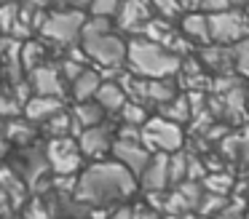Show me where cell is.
Here are the masks:
<instances>
[{"mask_svg": "<svg viewBox=\"0 0 249 219\" xmlns=\"http://www.w3.org/2000/svg\"><path fill=\"white\" fill-rule=\"evenodd\" d=\"M134 192V174L126 166L115 163H94L86 174L78 179L75 195L83 203L105 206V203L121 201V198Z\"/></svg>", "mask_w": 249, "mask_h": 219, "instance_id": "cell-1", "label": "cell"}, {"mask_svg": "<svg viewBox=\"0 0 249 219\" xmlns=\"http://www.w3.org/2000/svg\"><path fill=\"white\" fill-rule=\"evenodd\" d=\"M83 51L89 59L107 69H118L124 62H129V46L118 35H113L110 19L102 16H91L83 27Z\"/></svg>", "mask_w": 249, "mask_h": 219, "instance_id": "cell-2", "label": "cell"}, {"mask_svg": "<svg viewBox=\"0 0 249 219\" xmlns=\"http://www.w3.org/2000/svg\"><path fill=\"white\" fill-rule=\"evenodd\" d=\"M129 64H131V72L147 80L172 78L174 72L182 69V62H179L177 53L147 40V37H137V40L129 43Z\"/></svg>", "mask_w": 249, "mask_h": 219, "instance_id": "cell-3", "label": "cell"}, {"mask_svg": "<svg viewBox=\"0 0 249 219\" xmlns=\"http://www.w3.org/2000/svg\"><path fill=\"white\" fill-rule=\"evenodd\" d=\"M142 142L145 147L158 150V152H174V150L182 147V126L169 118H150V120L142 126Z\"/></svg>", "mask_w": 249, "mask_h": 219, "instance_id": "cell-4", "label": "cell"}, {"mask_svg": "<svg viewBox=\"0 0 249 219\" xmlns=\"http://www.w3.org/2000/svg\"><path fill=\"white\" fill-rule=\"evenodd\" d=\"M209 27H212V40L214 43H241L249 37V16L241 11H217L209 14Z\"/></svg>", "mask_w": 249, "mask_h": 219, "instance_id": "cell-5", "label": "cell"}, {"mask_svg": "<svg viewBox=\"0 0 249 219\" xmlns=\"http://www.w3.org/2000/svg\"><path fill=\"white\" fill-rule=\"evenodd\" d=\"M83 27H86V19L81 11H54L51 16H46L40 30L46 37L56 43H72L83 37Z\"/></svg>", "mask_w": 249, "mask_h": 219, "instance_id": "cell-6", "label": "cell"}, {"mask_svg": "<svg viewBox=\"0 0 249 219\" xmlns=\"http://www.w3.org/2000/svg\"><path fill=\"white\" fill-rule=\"evenodd\" d=\"M46 155H49V163L51 168L56 171V174H72V171L81 166V144H75L70 136H54L49 144V150H46Z\"/></svg>", "mask_w": 249, "mask_h": 219, "instance_id": "cell-7", "label": "cell"}, {"mask_svg": "<svg viewBox=\"0 0 249 219\" xmlns=\"http://www.w3.org/2000/svg\"><path fill=\"white\" fill-rule=\"evenodd\" d=\"M113 155L121 166H126V168L131 171V174H142V171L147 168V163H150V158H153L142 139H118V142H113Z\"/></svg>", "mask_w": 249, "mask_h": 219, "instance_id": "cell-8", "label": "cell"}, {"mask_svg": "<svg viewBox=\"0 0 249 219\" xmlns=\"http://www.w3.org/2000/svg\"><path fill=\"white\" fill-rule=\"evenodd\" d=\"M169 160H172L169 152H158L156 158H150L147 168L140 174L142 185H145L147 192H163L166 185H172V168H169Z\"/></svg>", "mask_w": 249, "mask_h": 219, "instance_id": "cell-9", "label": "cell"}, {"mask_svg": "<svg viewBox=\"0 0 249 219\" xmlns=\"http://www.w3.org/2000/svg\"><path fill=\"white\" fill-rule=\"evenodd\" d=\"M30 80H33L35 94H40V96H59L62 99V94H65V75L56 67L33 69V72H30Z\"/></svg>", "mask_w": 249, "mask_h": 219, "instance_id": "cell-10", "label": "cell"}, {"mask_svg": "<svg viewBox=\"0 0 249 219\" xmlns=\"http://www.w3.org/2000/svg\"><path fill=\"white\" fill-rule=\"evenodd\" d=\"M150 0H124L118 11V21L124 30H145V24L150 21Z\"/></svg>", "mask_w": 249, "mask_h": 219, "instance_id": "cell-11", "label": "cell"}, {"mask_svg": "<svg viewBox=\"0 0 249 219\" xmlns=\"http://www.w3.org/2000/svg\"><path fill=\"white\" fill-rule=\"evenodd\" d=\"M81 152L89 155V158H102L107 150H113V139H110V131L105 126H91L81 131Z\"/></svg>", "mask_w": 249, "mask_h": 219, "instance_id": "cell-12", "label": "cell"}, {"mask_svg": "<svg viewBox=\"0 0 249 219\" xmlns=\"http://www.w3.org/2000/svg\"><path fill=\"white\" fill-rule=\"evenodd\" d=\"M24 118H27L30 123H43V120H51L54 115H59L62 112V99L59 96H40L35 94L33 99L24 104Z\"/></svg>", "mask_w": 249, "mask_h": 219, "instance_id": "cell-13", "label": "cell"}, {"mask_svg": "<svg viewBox=\"0 0 249 219\" xmlns=\"http://www.w3.org/2000/svg\"><path fill=\"white\" fill-rule=\"evenodd\" d=\"M182 32H185V37H190V40L209 46V43H212L209 14H201V11H193V14H188V16L182 19Z\"/></svg>", "mask_w": 249, "mask_h": 219, "instance_id": "cell-14", "label": "cell"}, {"mask_svg": "<svg viewBox=\"0 0 249 219\" xmlns=\"http://www.w3.org/2000/svg\"><path fill=\"white\" fill-rule=\"evenodd\" d=\"M102 75L97 69H83L75 80H72V96L75 101H89V99H97L99 88H102Z\"/></svg>", "mask_w": 249, "mask_h": 219, "instance_id": "cell-15", "label": "cell"}, {"mask_svg": "<svg viewBox=\"0 0 249 219\" xmlns=\"http://www.w3.org/2000/svg\"><path fill=\"white\" fill-rule=\"evenodd\" d=\"M105 107L99 104L97 99H89V101H78L75 110H72V120L75 126L81 128H91V126H102V118H105Z\"/></svg>", "mask_w": 249, "mask_h": 219, "instance_id": "cell-16", "label": "cell"}, {"mask_svg": "<svg viewBox=\"0 0 249 219\" xmlns=\"http://www.w3.org/2000/svg\"><path fill=\"white\" fill-rule=\"evenodd\" d=\"M97 101L105 107V110H124V104L129 101V94H126V88L118 83V80H105L102 88H99L97 94Z\"/></svg>", "mask_w": 249, "mask_h": 219, "instance_id": "cell-17", "label": "cell"}, {"mask_svg": "<svg viewBox=\"0 0 249 219\" xmlns=\"http://www.w3.org/2000/svg\"><path fill=\"white\" fill-rule=\"evenodd\" d=\"M161 115L169 118V120L174 123H188L190 118H193V107H190V99L188 96H174L172 101H166V104H161Z\"/></svg>", "mask_w": 249, "mask_h": 219, "instance_id": "cell-18", "label": "cell"}, {"mask_svg": "<svg viewBox=\"0 0 249 219\" xmlns=\"http://www.w3.org/2000/svg\"><path fill=\"white\" fill-rule=\"evenodd\" d=\"M201 59H204V64H206V67H212V69L236 67V62H233V51H225L222 46H204Z\"/></svg>", "mask_w": 249, "mask_h": 219, "instance_id": "cell-19", "label": "cell"}, {"mask_svg": "<svg viewBox=\"0 0 249 219\" xmlns=\"http://www.w3.org/2000/svg\"><path fill=\"white\" fill-rule=\"evenodd\" d=\"M121 115H124V123L126 126H145L150 118H147V110H145V104L142 101H134V99H129L124 104V110H121Z\"/></svg>", "mask_w": 249, "mask_h": 219, "instance_id": "cell-20", "label": "cell"}, {"mask_svg": "<svg viewBox=\"0 0 249 219\" xmlns=\"http://www.w3.org/2000/svg\"><path fill=\"white\" fill-rule=\"evenodd\" d=\"M30 136H33V128H30L27 118H24V120L11 118V120L6 123V139H11V142H27Z\"/></svg>", "mask_w": 249, "mask_h": 219, "instance_id": "cell-21", "label": "cell"}, {"mask_svg": "<svg viewBox=\"0 0 249 219\" xmlns=\"http://www.w3.org/2000/svg\"><path fill=\"white\" fill-rule=\"evenodd\" d=\"M46 123H49V134H51V136H67V134L72 131V126H75L72 115H70V112H65V110H62L59 115H54L51 120H46Z\"/></svg>", "mask_w": 249, "mask_h": 219, "instance_id": "cell-22", "label": "cell"}, {"mask_svg": "<svg viewBox=\"0 0 249 219\" xmlns=\"http://www.w3.org/2000/svg\"><path fill=\"white\" fill-rule=\"evenodd\" d=\"M40 56H43V46L40 43H24L22 46V67L27 69V72H33V69L40 67Z\"/></svg>", "mask_w": 249, "mask_h": 219, "instance_id": "cell-23", "label": "cell"}, {"mask_svg": "<svg viewBox=\"0 0 249 219\" xmlns=\"http://www.w3.org/2000/svg\"><path fill=\"white\" fill-rule=\"evenodd\" d=\"M124 5V0H91L89 8H91V16H102V19H110L115 16Z\"/></svg>", "mask_w": 249, "mask_h": 219, "instance_id": "cell-24", "label": "cell"}, {"mask_svg": "<svg viewBox=\"0 0 249 219\" xmlns=\"http://www.w3.org/2000/svg\"><path fill=\"white\" fill-rule=\"evenodd\" d=\"M233 62H236L238 72H241L244 78H249V37H244L241 43L233 46Z\"/></svg>", "mask_w": 249, "mask_h": 219, "instance_id": "cell-25", "label": "cell"}, {"mask_svg": "<svg viewBox=\"0 0 249 219\" xmlns=\"http://www.w3.org/2000/svg\"><path fill=\"white\" fill-rule=\"evenodd\" d=\"M204 185H206V190L214 192V195H225V192L233 187V179L228 174H212V176L204 179Z\"/></svg>", "mask_w": 249, "mask_h": 219, "instance_id": "cell-26", "label": "cell"}, {"mask_svg": "<svg viewBox=\"0 0 249 219\" xmlns=\"http://www.w3.org/2000/svg\"><path fill=\"white\" fill-rule=\"evenodd\" d=\"M19 110H24V104L17 99V96H6V94H0V118H17Z\"/></svg>", "mask_w": 249, "mask_h": 219, "instance_id": "cell-27", "label": "cell"}, {"mask_svg": "<svg viewBox=\"0 0 249 219\" xmlns=\"http://www.w3.org/2000/svg\"><path fill=\"white\" fill-rule=\"evenodd\" d=\"M150 3L163 19H174V16L182 11V3H179V0H150Z\"/></svg>", "mask_w": 249, "mask_h": 219, "instance_id": "cell-28", "label": "cell"}, {"mask_svg": "<svg viewBox=\"0 0 249 219\" xmlns=\"http://www.w3.org/2000/svg\"><path fill=\"white\" fill-rule=\"evenodd\" d=\"M198 5L209 8V14H217V11H225L228 5H231V0H201Z\"/></svg>", "mask_w": 249, "mask_h": 219, "instance_id": "cell-29", "label": "cell"}, {"mask_svg": "<svg viewBox=\"0 0 249 219\" xmlns=\"http://www.w3.org/2000/svg\"><path fill=\"white\" fill-rule=\"evenodd\" d=\"M107 219H137V211H129V208H118V211H113Z\"/></svg>", "mask_w": 249, "mask_h": 219, "instance_id": "cell-30", "label": "cell"}, {"mask_svg": "<svg viewBox=\"0 0 249 219\" xmlns=\"http://www.w3.org/2000/svg\"><path fill=\"white\" fill-rule=\"evenodd\" d=\"M137 219H158V211H150V208H145V211H137Z\"/></svg>", "mask_w": 249, "mask_h": 219, "instance_id": "cell-31", "label": "cell"}, {"mask_svg": "<svg viewBox=\"0 0 249 219\" xmlns=\"http://www.w3.org/2000/svg\"><path fill=\"white\" fill-rule=\"evenodd\" d=\"M3 142H6V126H3V118H0V147H3Z\"/></svg>", "mask_w": 249, "mask_h": 219, "instance_id": "cell-32", "label": "cell"}, {"mask_svg": "<svg viewBox=\"0 0 249 219\" xmlns=\"http://www.w3.org/2000/svg\"><path fill=\"white\" fill-rule=\"evenodd\" d=\"M72 3H91V0H72Z\"/></svg>", "mask_w": 249, "mask_h": 219, "instance_id": "cell-33", "label": "cell"}, {"mask_svg": "<svg viewBox=\"0 0 249 219\" xmlns=\"http://www.w3.org/2000/svg\"><path fill=\"white\" fill-rule=\"evenodd\" d=\"M231 3H238V0H231Z\"/></svg>", "mask_w": 249, "mask_h": 219, "instance_id": "cell-34", "label": "cell"}, {"mask_svg": "<svg viewBox=\"0 0 249 219\" xmlns=\"http://www.w3.org/2000/svg\"><path fill=\"white\" fill-rule=\"evenodd\" d=\"M247 219H249V217H247Z\"/></svg>", "mask_w": 249, "mask_h": 219, "instance_id": "cell-35", "label": "cell"}]
</instances>
